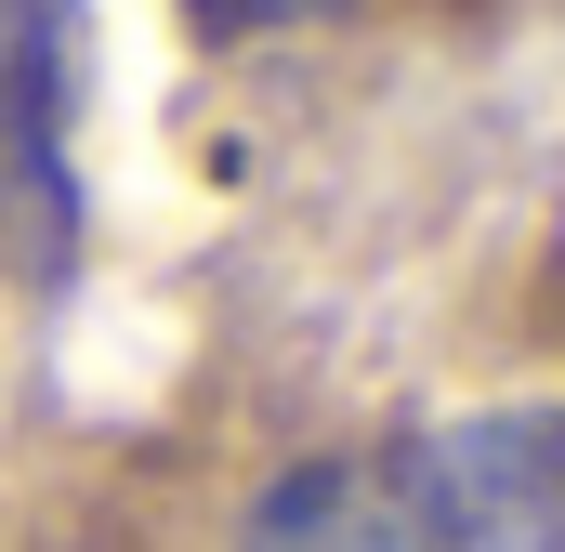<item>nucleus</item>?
<instances>
[{"label":"nucleus","instance_id":"nucleus-3","mask_svg":"<svg viewBox=\"0 0 565 552\" xmlns=\"http://www.w3.org/2000/svg\"><path fill=\"white\" fill-rule=\"evenodd\" d=\"M198 13V40H277V26H329V13H355V0H184Z\"/></svg>","mask_w":565,"mask_h":552},{"label":"nucleus","instance_id":"nucleus-2","mask_svg":"<svg viewBox=\"0 0 565 552\" xmlns=\"http://www.w3.org/2000/svg\"><path fill=\"white\" fill-rule=\"evenodd\" d=\"M79 106H93V0H0V237L13 264H79Z\"/></svg>","mask_w":565,"mask_h":552},{"label":"nucleus","instance_id":"nucleus-1","mask_svg":"<svg viewBox=\"0 0 565 552\" xmlns=\"http://www.w3.org/2000/svg\"><path fill=\"white\" fill-rule=\"evenodd\" d=\"M329 460L355 552H565V395L460 408Z\"/></svg>","mask_w":565,"mask_h":552}]
</instances>
